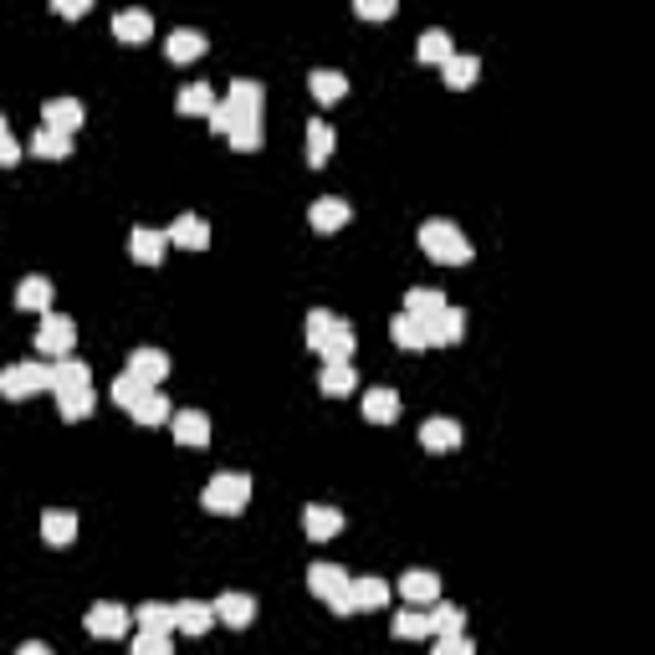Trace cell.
<instances>
[{
    "instance_id": "cell-10",
    "label": "cell",
    "mask_w": 655,
    "mask_h": 655,
    "mask_svg": "<svg viewBox=\"0 0 655 655\" xmlns=\"http://www.w3.org/2000/svg\"><path fill=\"white\" fill-rule=\"evenodd\" d=\"M128 374H134L139 384H149V389H159L169 379V354L164 348H134V354H128Z\"/></svg>"
},
{
    "instance_id": "cell-9",
    "label": "cell",
    "mask_w": 655,
    "mask_h": 655,
    "mask_svg": "<svg viewBox=\"0 0 655 655\" xmlns=\"http://www.w3.org/2000/svg\"><path fill=\"white\" fill-rule=\"evenodd\" d=\"M318 389H323L328 400L354 395V389H359V369H354V359H323V369H318Z\"/></svg>"
},
{
    "instance_id": "cell-50",
    "label": "cell",
    "mask_w": 655,
    "mask_h": 655,
    "mask_svg": "<svg viewBox=\"0 0 655 655\" xmlns=\"http://www.w3.org/2000/svg\"><path fill=\"white\" fill-rule=\"evenodd\" d=\"M430 655H441V650H430Z\"/></svg>"
},
{
    "instance_id": "cell-18",
    "label": "cell",
    "mask_w": 655,
    "mask_h": 655,
    "mask_svg": "<svg viewBox=\"0 0 655 655\" xmlns=\"http://www.w3.org/2000/svg\"><path fill=\"white\" fill-rule=\"evenodd\" d=\"M466 338V313L461 308H446L435 323H425V348H451Z\"/></svg>"
},
{
    "instance_id": "cell-20",
    "label": "cell",
    "mask_w": 655,
    "mask_h": 655,
    "mask_svg": "<svg viewBox=\"0 0 655 655\" xmlns=\"http://www.w3.org/2000/svg\"><path fill=\"white\" fill-rule=\"evenodd\" d=\"M128 251H134L139 267H159L164 251H169V236H164V231H149V226H134V236H128Z\"/></svg>"
},
{
    "instance_id": "cell-39",
    "label": "cell",
    "mask_w": 655,
    "mask_h": 655,
    "mask_svg": "<svg viewBox=\"0 0 655 655\" xmlns=\"http://www.w3.org/2000/svg\"><path fill=\"white\" fill-rule=\"evenodd\" d=\"M31 154H36V159H67V154H72V139L57 134V128H36Z\"/></svg>"
},
{
    "instance_id": "cell-3",
    "label": "cell",
    "mask_w": 655,
    "mask_h": 655,
    "mask_svg": "<svg viewBox=\"0 0 655 655\" xmlns=\"http://www.w3.org/2000/svg\"><path fill=\"white\" fill-rule=\"evenodd\" d=\"M200 502H205V512H215V517L246 512V502H251V476H246V471H215L210 482H205V492H200Z\"/></svg>"
},
{
    "instance_id": "cell-14",
    "label": "cell",
    "mask_w": 655,
    "mask_h": 655,
    "mask_svg": "<svg viewBox=\"0 0 655 655\" xmlns=\"http://www.w3.org/2000/svg\"><path fill=\"white\" fill-rule=\"evenodd\" d=\"M400 599L405 604H435V599H441V574H430V569H410V574H400Z\"/></svg>"
},
{
    "instance_id": "cell-49",
    "label": "cell",
    "mask_w": 655,
    "mask_h": 655,
    "mask_svg": "<svg viewBox=\"0 0 655 655\" xmlns=\"http://www.w3.org/2000/svg\"><path fill=\"white\" fill-rule=\"evenodd\" d=\"M0 134H6V113H0Z\"/></svg>"
},
{
    "instance_id": "cell-12",
    "label": "cell",
    "mask_w": 655,
    "mask_h": 655,
    "mask_svg": "<svg viewBox=\"0 0 655 655\" xmlns=\"http://www.w3.org/2000/svg\"><path fill=\"white\" fill-rule=\"evenodd\" d=\"M169 430H174V441L190 446V451L210 446V420H205V410H174V415H169Z\"/></svg>"
},
{
    "instance_id": "cell-17",
    "label": "cell",
    "mask_w": 655,
    "mask_h": 655,
    "mask_svg": "<svg viewBox=\"0 0 655 655\" xmlns=\"http://www.w3.org/2000/svg\"><path fill=\"white\" fill-rule=\"evenodd\" d=\"M210 609H215V620L231 625V630H246V625L256 620V599H251V594H236V589H231V594H221Z\"/></svg>"
},
{
    "instance_id": "cell-37",
    "label": "cell",
    "mask_w": 655,
    "mask_h": 655,
    "mask_svg": "<svg viewBox=\"0 0 655 655\" xmlns=\"http://www.w3.org/2000/svg\"><path fill=\"white\" fill-rule=\"evenodd\" d=\"M128 415H134L139 425H164V420L174 415V405L164 400V389H149V395H144V400H139L134 410H128Z\"/></svg>"
},
{
    "instance_id": "cell-30",
    "label": "cell",
    "mask_w": 655,
    "mask_h": 655,
    "mask_svg": "<svg viewBox=\"0 0 655 655\" xmlns=\"http://www.w3.org/2000/svg\"><path fill=\"white\" fill-rule=\"evenodd\" d=\"M441 77H446V87L451 93H466V87L482 77V57H466V52H456L446 67H441Z\"/></svg>"
},
{
    "instance_id": "cell-2",
    "label": "cell",
    "mask_w": 655,
    "mask_h": 655,
    "mask_svg": "<svg viewBox=\"0 0 655 655\" xmlns=\"http://www.w3.org/2000/svg\"><path fill=\"white\" fill-rule=\"evenodd\" d=\"M420 251L430 261H441V267H466V261L476 256L471 241H466V231L451 226V221H425L420 226Z\"/></svg>"
},
{
    "instance_id": "cell-24",
    "label": "cell",
    "mask_w": 655,
    "mask_h": 655,
    "mask_svg": "<svg viewBox=\"0 0 655 655\" xmlns=\"http://www.w3.org/2000/svg\"><path fill=\"white\" fill-rule=\"evenodd\" d=\"M41 538H47L52 548H67V543L77 538V512H67V507H47V512H41Z\"/></svg>"
},
{
    "instance_id": "cell-36",
    "label": "cell",
    "mask_w": 655,
    "mask_h": 655,
    "mask_svg": "<svg viewBox=\"0 0 655 655\" xmlns=\"http://www.w3.org/2000/svg\"><path fill=\"white\" fill-rule=\"evenodd\" d=\"M93 405H98L93 389H57V410H62V420H87V415H93Z\"/></svg>"
},
{
    "instance_id": "cell-27",
    "label": "cell",
    "mask_w": 655,
    "mask_h": 655,
    "mask_svg": "<svg viewBox=\"0 0 655 655\" xmlns=\"http://www.w3.org/2000/svg\"><path fill=\"white\" fill-rule=\"evenodd\" d=\"M400 415V395L389 384H374L369 395H364V420H374V425H389Z\"/></svg>"
},
{
    "instance_id": "cell-43",
    "label": "cell",
    "mask_w": 655,
    "mask_h": 655,
    "mask_svg": "<svg viewBox=\"0 0 655 655\" xmlns=\"http://www.w3.org/2000/svg\"><path fill=\"white\" fill-rule=\"evenodd\" d=\"M134 655H174V640H169V635H154V630H139V635H134Z\"/></svg>"
},
{
    "instance_id": "cell-1",
    "label": "cell",
    "mask_w": 655,
    "mask_h": 655,
    "mask_svg": "<svg viewBox=\"0 0 655 655\" xmlns=\"http://www.w3.org/2000/svg\"><path fill=\"white\" fill-rule=\"evenodd\" d=\"M308 348H313L318 359H354L359 333L348 328V318H338L328 308H313L308 313Z\"/></svg>"
},
{
    "instance_id": "cell-29",
    "label": "cell",
    "mask_w": 655,
    "mask_h": 655,
    "mask_svg": "<svg viewBox=\"0 0 655 655\" xmlns=\"http://www.w3.org/2000/svg\"><path fill=\"white\" fill-rule=\"evenodd\" d=\"M16 308H21V313H47V308H52V282H47V277H21Z\"/></svg>"
},
{
    "instance_id": "cell-40",
    "label": "cell",
    "mask_w": 655,
    "mask_h": 655,
    "mask_svg": "<svg viewBox=\"0 0 655 655\" xmlns=\"http://www.w3.org/2000/svg\"><path fill=\"white\" fill-rule=\"evenodd\" d=\"M144 395H149V384H139V379L128 374V369H123V374L113 379V405H118V410H134V405H139Z\"/></svg>"
},
{
    "instance_id": "cell-4",
    "label": "cell",
    "mask_w": 655,
    "mask_h": 655,
    "mask_svg": "<svg viewBox=\"0 0 655 655\" xmlns=\"http://www.w3.org/2000/svg\"><path fill=\"white\" fill-rule=\"evenodd\" d=\"M348 579H354V574H343L338 569V563H313V569H308V589L333 609V615H354V599H348Z\"/></svg>"
},
{
    "instance_id": "cell-7",
    "label": "cell",
    "mask_w": 655,
    "mask_h": 655,
    "mask_svg": "<svg viewBox=\"0 0 655 655\" xmlns=\"http://www.w3.org/2000/svg\"><path fill=\"white\" fill-rule=\"evenodd\" d=\"M128 625H134V609H123L113 599H98L93 609H87V635L93 640H123Z\"/></svg>"
},
{
    "instance_id": "cell-47",
    "label": "cell",
    "mask_w": 655,
    "mask_h": 655,
    "mask_svg": "<svg viewBox=\"0 0 655 655\" xmlns=\"http://www.w3.org/2000/svg\"><path fill=\"white\" fill-rule=\"evenodd\" d=\"M87 6H93V0H57V16H87Z\"/></svg>"
},
{
    "instance_id": "cell-44",
    "label": "cell",
    "mask_w": 655,
    "mask_h": 655,
    "mask_svg": "<svg viewBox=\"0 0 655 655\" xmlns=\"http://www.w3.org/2000/svg\"><path fill=\"white\" fill-rule=\"evenodd\" d=\"M354 16H364V21H389V16H395V0H359Z\"/></svg>"
},
{
    "instance_id": "cell-34",
    "label": "cell",
    "mask_w": 655,
    "mask_h": 655,
    "mask_svg": "<svg viewBox=\"0 0 655 655\" xmlns=\"http://www.w3.org/2000/svg\"><path fill=\"white\" fill-rule=\"evenodd\" d=\"M57 389H93V369H87L82 359L52 364V395H57Z\"/></svg>"
},
{
    "instance_id": "cell-21",
    "label": "cell",
    "mask_w": 655,
    "mask_h": 655,
    "mask_svg": "<svg viewBox=\"0 0 655 655\" xmlns=\"http://www.w3.org/2000/svg\"><path fill=\"white\" fill-rule=\"evenodd\" d=\"M348 599H354V615L359 609H384L389 599H395V589H389L384 579L364 574V579H348Z\"/></svg>"
},
{
    "instance_id": "cell-33",
    "label": "cell",
    "mask_w": 655,
    "mask_h": 655,
    "mask_svg": "<svg viewBox=\"0 0 655 655\" xmlns=\"http://www.w3.org/2000/svg\"><path fill=\"white\" fill-rule=\"evenodd\" d=\"M308 87H313V98H318V103H338V98L348 93V77H343L338 67H313Z\"/></svg>"
},
{
    "instance_id": "cell-41",
    "label": "cell",
    "mask_w": 655,
    "mask_h": 655,
    "mask_svg": "<svg viewBox=\"0 0 655 655\" xmlns=\"http://www.w3.org/2000/svg\"><path fill=\"white\" fill-rule=\"evenodd\" d=\"M389 338H395L400 348H410V354H415V348H425V328H420L415 318H405V313L389 323Z\"/></svg>"
},
{
    "instance_id": "cell-16",
    "label": "cell",
    "mask_w": 655,
    "mask_h": 655,
    "mask_svg": "<svg viewBox=\"0 0 655 655\" xmlns=\"http://www.w3.org/2000/svg\"><path fill=\"white\" fill-rule=\"evenodd\" d=\"M420 446H425V451H435V456L456 451V446H461V420H446V415L425 420V425H420Z\"/></svg>"
},
{
    "instance_id": "cell-46",
    "label": "cell",
    "mask_w": 655,
    "mask_h": 655,
    "mask_svg": "<svg viewBox=\"0 0 655 655\" xmlns=\"http://www.w3.org/2000/svg\"><path fill=\"white\" fill-rule=\"evenodd\" d=\"M441 655H476V640H466V635H456V640H441L435 645Z\"/></svg>"
},
{
    "instance_id": "cell-32",
    "label": "cell",
    "mask_w": 655,
    "mask_h": 655,
    "mask_svg": "<svg viewBox=\"0 0 655 655\" xmlns=\"http://www.w3.org/2000/svg\"><path fill=\"white\" fill-rule=\"evenodd\" d=\"M389 635H395V640H425L430 635V615H425V609H415V604H405L400 615L389 620Z\"/></svg>"
},
{
    "instance_id": "cell-11",
    "label": "cell",
    "mask_w": 655,
    "mask_h": 655,
    "mask_svg": "<svg viewBox=\"0 0 655 655\" xmlns=\"http://www.w3.org/2000/svg\"><path fill=\"white\" fill-rule=\"evenodd\" d=\"M348 200H338V195H323V200H313L308 205V226L318 231V236H333V231H343L348 226Z\"/></svg>"
},
{
    "instance_id": "cell-19",
    "label": "cell",
    "mask_w": 655,
    "mask_h": 655,
    "mask_svg": "<svg viewBox=\"0 0 655 655\" xmlns=\"http://www.w3.org/2000/svg\"><path fill=\"white\" fill-rule=\"evenodd\" d=\"M446 308H451V302H446L441 292H435V287H410V297H405V318H415L420 328H425V323H435Z\"/></svg>"
},
{
    "instance_id": "cell-42",
    "label": "cell",
    "mask_w": 655,
    "mask_h": 655,
    "mask_svg": "<svg viewBox=\"0 0 655 655\" xmlns=\"http://www.w3.org/2000/svg\"><path fill=\"white\" fill-rule=\"evenodd\" d=\"M261 139H267V134H261V123H241V128H231V134H226V144H231L236 154H256Z\"/></svg>"
},
{
    "instance_id": "cell-5",
    "label": "cell",
    "mask_w": 655,
    "mask_h": 655,
    "mask_svg": "<svg viewBox=\"0 0 655 655\" xmlns=\"http://www.w3.org/2000/svg\"><path fill=\"white\" fill-rule=\"evenodd\" d=\"M41 389H52V364L26 359V364L0 369V395L6 400H31V395H41Z\"/></svg>"
},
{
    "instance_id": "cell-6",
    "label": "cell",
    "mask_w": 655,
    "mask_h": 655,
    "mask_svg": "<svg viewBox=\"0 0 655 655\" xmlns=\"http://www.w3.org/2000/svg\"><path fill=\"white\" fill-rule=\"evenodd\" d=\"M77 343V323L67 313H41V328H36V348L47 359H67Z\"/></svg>"
},
{
    "instance_id": "cell-25",
    "label": "cell",
    "mask_w": 655,
    "mask_h": 655,
    "mask_svg": "<svg viewBox=\"0 0 655 655\" xmlns=\"http://www.w3.org/2000/svg\"><path fill=\"white\" fill-rule=\"evenodd\" d=\"M215 625V609L200 604V599H180L174 604V630H185V635H205Z\"/></svg>"
},
{
    "instance_id": "cell-22",
    "label": "cell",
    "mask_w": 655,
    "mask_h": 655,
    "mask_svg": "<svg viewBox=\"0 0 655 655\" xmlns=\"http://www.w3.org/2000/svg\"><path fill=\"white\" fill-rule=\"evenodd\" d=\"M113 36L123 41V47H144V41L154 36V16L149 11H118L113 16Z\"/></svg>"
},
{
    "instance_id": "cell-31",
    "label": "cell",
    "mask_w": 655,
    "mask_h": 655,
    "mask_svg": "<svg viewBox=\"0 0 655 655\" xmlns=\"http://www.w3.org/2000/svg\"><path fill=\"white\" fill-rule=\"evenodd\" d=\"M333 149H338V134H333V128L328 123H308V169H323L328 159H333Z\"/></svg>"
},
{
    "instance_id": "cell-15",
    "label": "cell",
    "mask_w": 655,
    "mask_h": 655,
    "mask_svg": "<svg viewBox=\"0 0 655 655\" xmlns=\"http://www.w3.org/2000/svg\"><path fill=\"white\" fill-rule=\"evenodd\" d=\"M205 47H210V41H205L195 26H174V31L164 36V57H169V62H180V67L195 62V57H205Z\"/></svg>"
},
{
    "instance_id": "cell-35",
    "label": "cell",
    "mask_w": 655,
    "mask_h": 655,
    "mask_svg": "<svg viewBox=\"0 0 655 655\" xmlns=\"http://www.w3.org/2000/svg\"><path fill=\"white\" fill-rule=\"evenodd\" d=\"M456 57V47H451V36L441 31V26H430L425 36H420V62H430V67H446Z\"/></svg>"
},
{
    "instance_id": "cell-8",
    "label": "cell",
    "mask_w": 655,
    "mask_h": 655,
    "mask_svg": "<svg viewBox=\"0 0 655 655\" xmlns=\"http://www.w3.org/2000/svg\"><path fill=\"white\" fill-rule=\"evenodd\" d=\"M82 123H87V108L77 98H47V103H41V128H57V134L72 139Z\"/></svg>"
},
{
    "instance_id": "cell-48",
    "label": "cell",
    "mask_w": 655,
    "mask_h": 655,
    "mask_svg": "<svg viewBox=\"0 0 655 655\" xmlns=\"http://www.w3.org/2000/svg\"><path fill=\"white\" fill-rule=\"evenodd\" d=\"M16 655H52V650H47V645H41V640H26V645H21Z\"/></svg>"
},
{
    "instance_id": "cell-45",
    "label": "cell",
    "mask_w": 655,
    "mask_h": 655,
    "mask_svg": "<svg viewBox=\"0 0 655 655\" xmlns=\"http://www.w3.org/2000/svg\"><path fill=\"white\" fill-rule=\"evenodd\" d=\"M11 164H21V144L11 139V128L0 134V169H11Z\"/></svg>"
},
{
    "instance_id": "cell-28",
    "label": "cell",
    "mask_w": 655,
    "mask_h": 655,
    "mask_svg": "<svg viewBox=\"0 0 655 655\" xmlns=\"http://www.w3.org/2000/svg\"><path fill=\"white\" fill-rule=\"evenodd\" d=\"M215 103H221V98H215V87H210V82H185V87H180V98H174V108H180V113H200V118H210Z\"/></svg>"
},
{
    "instance_id": "cell-38",
    "label": "cell",
    "mask_w": 655,
    "mask_h": 655,
    "mask_svg": "<svg viewBox=\"0 0 655 655\" xmlns=\"http://www.w3.org/2000/svg\"><path fill=\"white\" fill-rule=\"evenodd\" d=\"M134 620H139V630H154V635H169L174 630V604H139L134 609Z\"/></svg>"
},
{
    "instance_id": "cell-23",
    "label": "cell",
    "mask_w": 655,
    "mask_h": 655,
    "mask_svg": "<svg viewBox=\"0 0 655 655\" xmlns=\"http://www.w3.org/2000/svg\"><path fill=\"white\" fill-rule=\"evenodd\" d=\"M169 246H185V251H205L210 246V226L200 221V215H174V226H169Z\"/></svg>"
},
{
    "instance_id": "cell-13",
    "label": "cell",
    "mask_w": 655,
    "mask_h": 655,
    "mask_svg": "<svg viewBox=\"0 0 655 655\" xmlns=\"http://www.w3.org/2000/svg\"><path fill=\"white\" fill-rule=\"evenodd\" d=\"M302 533H308L313 543H328L343 533V512L338 507H323V502H308L302 507Z\"/></svg>"
},
{
    "instance_id": "cell-26",
    "label": "cell",
    "mask_w": 655,
    "mask_h": 655,
    "mask_svg": "<svg viewBox=\"0 0 655 655\" xmlns=\"http://www.w3.org/2000/svg\"><path fill=\"white\" fill-rule=\"evenodd\" d=\"M430 635H441V640L466 635V609H461V604H441V599H435V604H430Z\"/></svg>"
}]
</instances>
